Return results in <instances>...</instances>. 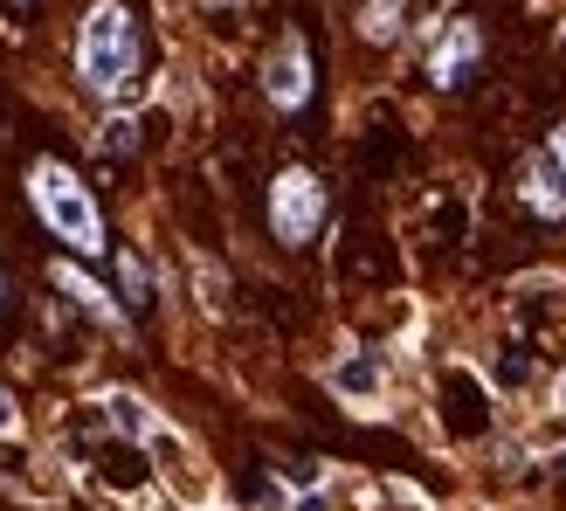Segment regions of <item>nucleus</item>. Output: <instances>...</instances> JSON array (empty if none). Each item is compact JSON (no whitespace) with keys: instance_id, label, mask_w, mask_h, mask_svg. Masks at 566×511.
<instances>
[{"instance_id":"obj_1","label":"nucleus","mask_w":566,"mask_h":511,"mask_svg":"<svg viewBox=\"0 0 566 511\" xmlns=\"http://www.w3.org/2000/svg\"><path fill=\"white\" fill-rule=\"evenodd\" d=\"M28 201H35V215L55 229V242H70L76 255H104V215L91 201V187H83L63 159L28 166Z\"/></svg>"},{"instance_id":"obj_2","label":"nucleus","mask_w":566,"mask_h":511,"mask_svg":"<svg viewBox=\"0 0 566 511\" xmlns=\"http://www.w3.org/2000/svg\"><path fill=\"white\" fill-rule=\"evenodd\" d=\"M76 70H83V83H91L97 97H118L125 83L138 76V21H132V8H118V0H97V8L83 14Z\"/></svg>"},{"instance_id":"obj_3","label":"nucleus","mask_w":566,"mask_h":511,"mask_svg":"<svg viewBox=\"0 0 566 511\" xmlns=\"http://www.w3.org/2000/svg\"><path fill=\"white\" fill-rule=\"evenodd\" d=\"M325 180L318 174H304V166H291V174H276V187H270V229H276V242H291V249H304L311 236L325 229Z\"/></svg>"},{"instance_id":"obj_4","label":"nucleus","mask_w":566,"mask_h":511,"mask_svg":"<svg viewBox=\"0 0 566 511\" xmlns=\"http://www.w3.org/2000/svg\"><path fill=\"white\" fill-rule=\"evenodd\" d=\"M263 91H270V104L276 111H297L304 97H311V55H304V42L291 35L276 55H270V70H263Z\"/></svg>"},{"instance_id":"obj_5","label":"nucleus","mask_w":566,"mask_h":511,"mask_svg":"<svg viewBox=\"0 0 566 511\" xmlns=\"http://www.w3.org/2000/svg\"><path fill=\"white\" fill-rule=\"evenodd\" d=\"M476 55H484V35H476V21H449L442 49L429 55V76H436V91H457V83L476 70Z\"/></svg>"},{"instance_id":"obj_6","label":"nucleus","mask_w":566,"mask_h":511,"mask_svg":"<svg viewBox=\"0 0 566 511\" xmlns=\"http://www.w3.org/2000/svg\"><path fill=\"white\" fill-rule=\"evenodd\" d=\"M518 201L539 215V221H559V215H566V180H559V166H553V159H525V174H518Z\"/></svg>"},{"instance_id":"obj_7","label":"nucleus","mask_w":566,"mask_h":511,"mask_svg":"<svg viewBox=\"0 0 566 511\" xmlns=\"http://www.w3.org/2000/svg\"><path fill=\"white\" fill-rule=\"evenodd\" d=\"M401 8H408V0H366L359 35H366V42H394V35H401Z\"/></svg>"},{"instance_id":"obj_8","label":"nucleus","mask_w":566,"mask_h":511,"mask_svg":"<svg viewBox=\"0 0 566 511\" xmlns=\"http://www.w3.org/2000/svg\"><path fill=\"white\" fill-rule=\"evenodd\" d=\"M332 380H338V394H374V387H380V359H374V353H359V359L338 366Z\"/></svg>"},{"instance_id":"obj_9","label":"nucleus","mask_w":566,"mask_h":511,"mask_svg":"<svg viewBox=\"0 0 566 511\" xmlns=\"http://www.w3.org/2000/svg\"><path fill=\"white\" fill-rule=\"evenodd\" d=\"M118 277H125V304L146 311V304H153V270L138 263V255H118Z\"/></svg>"},{"instance_id":"obj_10","label":"nucleus","mask_w":566,"mask_h":511,"mask_svg":"<svg viewBox=\"0 0 566 511\" xmlns=\"http://www.w3.org/2000/svg\"><path fill=\"white\" fill-rule=\"evenodd\" d=\"M111 421H118V429H125V436H146V429H153V415H146V408H138V401H132V394H111Z\"/></svg>"},{"instance_id":"obj_11","label":"nucleus","mask_w":566,"mask_h":511,"mask_svg":"<svg viewBox=\"0 0 566 511\" xmlns=\"http://www.w3.org/2000/svg\"><path fill=\"white\" fill-rule=\"evenodd\" d=\"M55 283H63V291H70L76 304H91V311H111V304H104V291H97L91 277H76V270H55Z\"/></svg>"},{"instance_id":"obj_12","label":"nucleus","mask_w":566,"mask_h":511,"mask_svg":"<svg viewBox=\"0 0 566 511\" xmlns=\"http://www.w3.org/2000/svg\"><path fill=\"white\" fill-rule=\"evenodd\" d=\"M132 146H138V125L132 118H111L104 125V153H132Z\"/></svg>"},{"instance_id":"obj_13","label":"nucleus","mask_w":566,"mask_h":511,"mask_svg":"<svg viewBox=\"0 0 566 511\" xmlns=\"http://www.w3.org/2000/svg\"><path fill=\"white\" fill-rule=\"evenodd\" d=\"M8 429H14V394L0 387V436H8Z\"/></svg>"},{"instance_id":"obj_14","label":"nucleus","mask_w":566,"mask_h":511,"mask_svg":"<svg viewBox=\"0 0 566 511\" xmlns=\"http://www.w3.org/2000/svg\"><path fill=\"white\" fill-rule=\"evenodd\" d=\"M553 166H559V180H566V125L553 132Z\"/></svg>"},{"instance_id":"obj_15","label":"nucleus","mask_w":566,"mask_h":511,"mask_svg":"<svg viewBox=\"0 0 566 511\" xmlns=\"http://www.w3.org/2000/svg\"><path fill=\"white\" fill-rule=\"evenodd\" d=\"M297 511H325V498H318V491H311V498H304V504H297Z\"/></svg>"},{"instance_id":"obj_16","label":"nucleus","mask_w":566,"mask_h":511,"mask_svg":"<svg viewBox=\"0 0 566 511\" xmlns=\"http://www.w3.org/2000/svg\"><path fill=\"white\" fill-rule=\"evenodd\" d=\"M559 477H566V457H559Z\"/></svg>"},{"instance_id":"obj_17","label":"nucleus","mask_w":566,"mask_h":511,"mask_svg":"<svg viewBox=\"0 0 566 511\" xmlns=\"http://www.w3.org/2000/svg\"><path fill=\"white\" fill-rule=\"evenodd\" d=\"M14 8H21V0H14Z\"/></svg>"}]
</instances>
